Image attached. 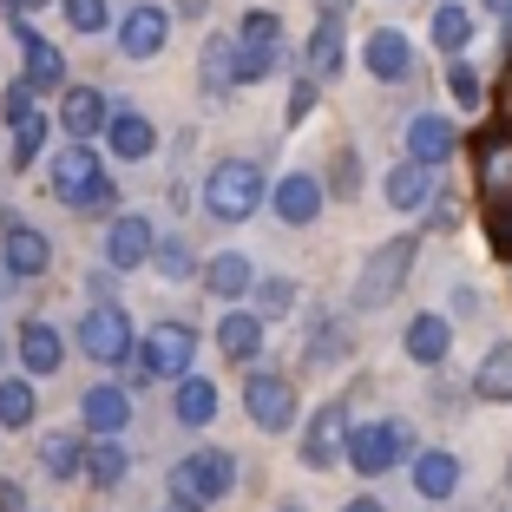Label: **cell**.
<instances>
[{
  "label": "cell",
  "instance_id": "cell-1",
  "mask_svg": "<svg viewBox=\"0 0 512 512\" xmlns=\"http://www.w3.org/2000/svg\"><path fill=\"white\" fill-rule=\"evenodd\" d=\"M204 204H211V217H224V224H243V217L263 204V165H256V158H224V165L204 178Z\"/></svg>",
  "mask_w": 512,
  "mask_h": 512
},
{
  "label": "cell",
  "instance_id": "cell-2",
  "mask_svg": "<svg viewBox=\"0 0 512 512\" xmlns=\"http://www.w3.org/2000/svg\"><path fill=\"white\" fill-rule=\"evenodd\" d=\"M230 486H237V460H230V453H184L178 467H171V499H178V506H211V499H224Z\"/></svg>",
  "mask_w": 512,
  "mask_h": 512
},
{
  "label": "cell",
  "instance_id": "cell-3",
  "mask_svg": "<svg viewBox=\"0 0 512 512\" xmlns=\"http://www.w3.org/2000/svg\"><path fill=\"white\" fill-rule=\"evenodd\" d=\"M348 467L362 473V480H375V473H394L414 453V434H407L401 421H375V427H348Z\"/></svg>",
  "mask_w": 512,
  "mask_h": 512
},
{
  "label": "cell",
  "instance_id": "cell-4",
  "mask_svg": "<svg viewBox=\"0 0 512 512\" xmlns=\"http://www.w3.org/2000/svg\"><path fill=\"white\" fill-rule=\"evenodd\" d=\"M407 270H414V237L375 250V256H368V270H362V283H355V309H381V302L407 283Z\"/></svg>",
  "mask_w": 512,
  "mask_h": 512
},
{
  "label": "cell",
  "instance_id": "cell-5",
  "mask_svg": "<svg viewBox=\"0 0 512 512\" xmlns=\"http://www.w3.org/2000/svg\"><path fill=\"white\" fill-rule=\"evenodd\" d=\"M145 368H151V381L158 375H191V355H197V335H191V322H158V329L145 335Z\"/></svg>",
  "mask_w": 512,
  "mask_h": 512
},
{
  "label": "cell",
  "instance_id": "cell-6",
  "mask_svg": "<svg viewBox=\"0 0 512 512\" xmlns=\"http://www.w3.org/2000/svg\"><path fill=\"white\" fill-rule=\"evenodd\" d=\"M99 184H106V171H99V151H86V138H79L73 151L53 158V197H60V204H73V211H79Z\"/></svg>",
  "mask_w": 512,
  "mask_h": 512
},
{
  "label": "cell",
  "instance_id": "cell-7",
  "mask_svg": "<svg viewBox=\"0 0 512 512\" xmlns=\"http://www.w3.org/2000/svg\"><path fill=\"white\" fill-rule=\"evenodd\" d=\"M243 407H250V421L263 427V434H283V427L296 421V388H289L283 375H250Z\"/></svg>",
  "mask_w": 512,
  "mask_h": 512
},
{
  "label": "cell",
  "instance_id": "cell-8",
  "mask_svg": "<svg viewBox=\"0 0 512 512\" xmlns=\"http://www.w3.org/2000/svg\"><path fill=\"white\" fill-rule=\"evenodd\" d=\"M79 348H86L92 362H125L132 355V322H125V309H92L86 322H79Z\"/></svg>",
  "mask_w": 512,
  "mask_h": 512
},
{
  "label": "cell",
  "instance_id": "cell-9",
  "mask_svg": "<svg viewBox=\"0 0 512 512\" xmlns=\"http://www.w3.org/2000/svg\"><path fill=\"white\" fill-rule=\"evenodd\" d=\"M342 447H348V407H342V401H329L316 421H309L302 460H309V467H342Z\"/></svg>",
  "mask_w": 512,
  "mask_h": 512
},
{
  "label": "cell",
  "instance_id": "cell-10",
  "mask_svg": "<svg viewBox=\"0 0 512 512\" xmlns=\"http://www.w3.org/2000/svg\"><path fill=\"white\" fill-rule=\"evenodd\" d=\"M381 191H388L394 211H427V197H434V165H421V158H401V165H388Z\"/></svg>",
  "mask_w": 512,
  "mask_h": 512
},
{
  "label": "cell",
  "instance_id": "cell-11",
  "mask_svg": "<svg viewBox=\"0 0 512 512\" xmlns=\"http://www.w3.org/2000/svg\"><path fill=\"white\" fill-rule=\"evenodd\" d=\"M165 33H171L165 7H132L125 27H119V46L132 53V60H151V53H165Z\"/></svg>",
  "mask_w": 512,
  "mask_h": 512
},
{
  "label": "cell",
  "instance_id": "cell-12",
  "mask_svg": "<svg viewBox=\"0 0 512 512\" xmlns=\"http://www.w3.org/2000/svg\"><path fill=\"white\" fill-rule=\"evenodd\" d=\"M79 414H86V427H92L99 440H112L125 421H132V394H125V388H86Z\"/></svg>",
  "mask_w": 512,
  "mask_h": 512
},
{
  "label": "cell",
  "instance_id": "cell-13",
  "mask_svg": "<svg viewBox=\"0 0 512 512\" xmlns=\"http://www.w3.org/2000/svg\"><path fill=\"white\" fill-rule=\"evenodd\" d=\"M368 73H375V79H388V86H401V79L414 73V46H407V33L381 27L375 40H368Z\"/></svg>",
  "mask_w": 512,
  "mask_h": 512
},
{
  "label": "cell",
  "instance_id": "cell-14",
  "mask_svg": "<svg viewBox=\"0 0 512 512\" xmlns=\"http://www.w3.org/2000/svg\"><path fill=\"white\" fill-rule=\"evenodd\" d=\"M270 204H276V217H283V224H316V217H322V184L296 171V178H283V184H276V197H270Z\"/></svg>",
  "mask_w": 512,
  "mask_h": 512
},
{
  "label": "cell",
  "instance_id": "cell-15",
  "mask_svg": "<svg viewBox=\"0 0 512 512\" xmlns=\"http://www.w3.org/2000/svg\"><path fill=\"white\" fill-rule=\"evenodd\" d=\"M217 348H224L230 362H256V355H263V316L230 309V316L217 322Z\"/></svg>",
  "mask_w": 512,
  "mask_h": 512
},
{
  "label": "cell",
  "instance_id": "cell-16",
  "mask_svg": "<svg viewBox=\"0 0 512 512\" xmlns=\"http://www.w3.org/2000/svg\"><path fill=\"white\" fill-rule=\"evenodd\" d=\"M151 224L145 217H119V224H112V237H106V256H112V270H138V263H145L151 256Z\"/></svg>",
  "mask_w": 512,
  "mask_h": 512
},
{
  "label": "cell",
  "instance_id": "cell-17",
  "mask_svg": "<svg viewBox=\"0 0 512 512\" xmlns=\"http://www.w3.org/2000/svg\"><path fill=\"white\" fill-rule=\"evenodd\" d=\"M407 158H421V165H447V158H453V125L440 119V112L414 119V125H407Z\"/></svg>",
  "mask_w": 512,
  "mask_h": 512
},
{
  "label": "cell",
  "instance_id": "cell-18",
  "mask_svg": "<svg viewBox=\"0 0 512 512\" xmlns=\"http://www.w3.org/2000/svg\"><path fill=\"white\" fill-rule=\"evenodd\" d=\"M60 355H66V342H60L53 322H27V329H20V362H27V375H53Z\"/></svg>",
  "mask_w": 512,
  "mask_h": 512
},
{
  "label": "cell",
  "instance_id": "cell-19",
  "mask_svg": "<svg viewBox=\"0 0 512 512\" xmlns=\"http://www.w3.org/2000/svg\"><path fill=\"white\" fill-rule=\"evenodd\" d=\"M447 348H453L447 316H414V322H407V355H414V362L440 368V362H447Z\"/></svg>",
  "mask_w": 512,
  "mask_h": 512
},
{
  "label": "cell",
  "instance_id": "cell-20",
  "mask_svg": "<svg viewBox=\"0 0 512 512\" xmlns=\"http://www.w3.org/2000/svg\"><path fill=\"white\" fill-rule=\"evenodd\" d=\"M106 138H112V151L119 158H151V145H158V132H151V119H138V112H112L106 119Z\"/></svg>",
  "mask_w": 512,
  "mask_h": 512
},
{
  "label": "cell",
  "instance_id": "cell-21",
  "mask_svg": "<svg viewBox=\"0 0 512 512\" xmlns=\"http://www.w3.org/2000/svg\"><path fill=\"white\" fill-rule=\"evenodd\" d=\"M60 119H66V132H73V138H92L99 125L112 119V112H106V92L73 86V92H66V106H60Z\"/></svg>",
  "mask_w": 512,
  "mask_h": 512
},
{
  "label": "cell",
  "instance_id": "cell-22",
  "mask_svg": "<svg viewBox=\"0 0 512 512\" xmlns=\"http://www.w3.org/2000/svg\"><path fill=\"white\" fill-rule=\"evenodd\" d=\"M46 263H53V243H46L40 230H27V224L7 230V270L14 276H40Z\"/></svg>",
  "mask_w": 512,
  "mask_h": 512
},
{
  "label": "cell",
  "instance_id": "cell-23",
  "mask_svg": "<svg viewBox=\"0 0 512 512\" xmlns=\"http://www.w3.org/2000/svg\"><path fill=\"white\" fill-rule=\"evenodd\" d=\"M453 486H460V460L453 453H421L414 460V493L421 499H447Z\"/></svg>",
  "mask_w": 512,
  "mask_h": 512
},
{
  "label": "cell",
  "instance_id": "cell-24",
  "mask_svg": "<svg viewBox=\"0 0 512 512\" xmlns=\"http://www.w3.org/2000/svg\"><path fill=\"white\" fill-rule=\"evenodd\" d=\"M178 421L184 427H211L217 421V388L204 375H178Z\"/></svg>",
  "mask_w": 512,
  "mask_h": 512
},
{
  "label": "cell",
  "instance_id": "cell-25",
  "mask_svg": "<svg viewBox=\"0 0 512 512\" xmlns=\"http://www.w3.org/2000/svg\"><path fill=\"white\" fill-rule=\"evenodd\" d=\"M473 394H480V401H512V342L486 348L480 375H473Z\"/></svg>",
  "mask_w": 512,
  "mask_h": 512
},
{
  "label": "cell",
  "instance_id": "cell-26",
  "mask_svg": "<svg viewBox=\"0 0 512 512\" xmlns=\"http://www.w3.org/2000/svg\"><path fill=\"white\" fill-rule=\"evenodd\" d=\"M480 184L493 197H512V138L486 132V145H480Z\"/></svg>",
  "mask_w": 512,
  "mask_h": 512
},
{
  "label": "cell",
  "instance_id": "cell-27",
  "mask_svg": "<svg viewBox=\"0 0 512 512\" xmlns=\"http://www.w3.org/2000/svg\"><path fill=\"white\" fill-rule=\"evenodd\" d=\"M20 46H27V86H60V79H66V60H60V46H53V40L20 33Z\"/></svg>",
  "mask_w": 512,
  "mask_h": 512
},
{
  "label": "cell",
  "instance_id": "cell-28",
  "mask_svg": "<svg viewBox=\"0 0 512 512\" xmlns=\"http://www.w3.org/2000/svg\"><path fill=\"white\" fill-rule=\"evenodd\" d=\"M309 73L316 79L342 73V20H316V33H309Z\"/></svg>",
  "mask_w": 512,
  "mask_h": 512
},
{
  "label": "cell",
  "instance_id": "cell-29",
  "mask_svg": "<svg viewBox=\"0 0 512 512\" xmlns=\"http://www.w3.org/2000/svg\"><path fill=\"white\" fill-rule=\"evenodd\" d=\"M276 73V46H230V79L237 86H256V79H270Z\"/></svg>",
  "mask_w": 512,
  "mask_h": 512
},
{
  "label": "cell",
  "instance_id": "cell-30",
  "mask_svg": "<svg viewBox=\"0 0 512 512\" xmlns=\"http://www.w3.org/2000/svg\"><path fill=\"white\" fill-rule=\"evenodd\" d=\"M79 467H86V480H92V486H119L132 460H125V447H112V440H99L92 453H79Z\"/></svg>",
  "mask_w": 512,
  "mask_h": 512
},
{
  "label": "cell",
  "instance_id": "cell-31",
  "mask_svg": "<svg viewBox=\"0 0 512 512\" xmlns=\"http://www.w3.org/2000/svg\"><path fill=\"white\" fill-rule=\"evenodd\" d=\"M434 40H440V53H460V46L473 40V14L460 7V0H447V7H434Z\"/></svg>",
  "mask_w": 512,
  "mask_h": 512
},
{
  "label": "cell",
  "instance_id": "cell-32",
  "mask_svg": "<svg viewBox=\"0 0 512 512\" xmlns=\"http://www.w3.org/2000/svg\"><path fill=\"white\" fill-rule=\"evenodd\" d=\"M204 283H211V296H243V289H250L256 276H250V263H243V256L230 250V256H211V270H204Z\"/></svg>",
  "mask_w": 512,
  "mask_h": 512
},
{
  "label": "cell",
  "instance_id": "cell-33",
  "mask_svg": "<svg viewBox=\"0 0 512 512\" xmlns=\"http://www.w3.org/2000/svg\"><path fill=\"white\" fill-rule=\"evenodd\" d=\"M40 467L53 473V480H73V473H79V440H73V434H46Z\"/></svg>",
  "mask_w": 512,
  "mask_h": 512
},
{
  "label": "cell",
  "instance_id": "cell-34",
  "mask_svg": "<svg viewBox=\"0 0 512 512\" xmlns=\"http://www.w3.org/2000/svg\"><path fill=\"white\" fill-rule=\"evenodd\" d=\"M33 421V388L27 381H0V427H27Z\"/></svg>",
  "mask_w": 512,
  "mask_h": 512
},
{
  "label": "cell",
  "instance_id": "cell-35",
  "mask_svg": "<svg viewBox=\"0 0 512 512\" xmlns=\"http://www.w3.org/2000/svg\"><path fill=\"white\" fill-rule=\"evenodd\" d=\"M289 309H296V283L270 276V283L256 289V309H250V316H289Z\"/></svg>",
  "mask_w": 512,
  "mask_h": 512
},
{
  "label": "cell",
  "instance_id": "cell-36",
  "mask_svg": "<svg viewBox=\"0 0 512 512\" xmlns=\"http://www.w3.org/2000/svg\"><path fill=\"white\" fill-rule=\"evenodd\" d=\"M40 145H46V119H40V112H27V119L14 125V165H33Z\"/></svg>",
  "mask_w": 512,
  "mask_h": 512
},
{
  "label": "cell",
  "instance_id": "cell-37",
  "mask_svg": "<svg viewBox=\"0 0 512 512\" xmlns=\"http://www.w3.org/2000/svg\"><path fill=\"white\" fill-rule=\"evenodd\" d=\"M204 86L211 92H230L237 79H230V40H211L204 46Z\"/></svg>",
  "mask_w": 512,
  "mask_h": 512
},
{
  "label": "cell",
  "instance_id": "cell-38",
  "mask_svg": "<svg viewBox=\"0 0 512 512\" xmlns=\"http://www.w3.org/2000/svg\"><path fill=\"white\" fill-rule=\"evenodd\" d=\"M447 86H453V99H460V106H486V99H480V73H473L467 60L447 66Z\"/></svg>",
  "mask_w": 512,
  "mask_h": 512
},
{
  "label": "cell",
  "instance_id": "cell-39",
  "mask_svg": "<svg viewBox=\"0 0 512 512\" xmlns=\"http://www.w3.org/2000/svg\"><path fill=\"white\" fill-rule=\"evenodd\" d=\"M237 40L243 46H276V40H283V27H276V14H243Z\"/></svg>",
  "mask_w": 512,
  "mask_h": 512
},
{
  "label": "cell",
  "instance_id": "cell-40",
  "mask_svg": "<svg viewBox=\"0 0 512 512\" xmlns=\"http://www.w3.org/2000/svg\"><path fill=\"white\" fill-rule=\"evenodd\" d=\"M151 256H158V270H165L171 283L191 276V250H184V243H151Z\"/></svg>",
  "mask_w": 512,
  "mask_h": 512
},
{
  "label": "cell",
  "instance_id": "cell-41",
  "mask_svg": "<svg viewBox=\"0 0 512 512\" xmlns=\"http://www.w3.org/2000/svg\"><path fill=\"white\" fill-rule=\"evenodd\" d=\"M66 20H73L79 33H99L106 27V0H66Z\"/></svg>",
  "mask_w": 512,
  "mask_h": 512
},
{
  "label": "cell",
  "instance_id": "cell-42",
  "mask_svg": "<svg viewBox=\"0 0 512 512\" xmlns=\"http://www.w3.org/2000/svg\"><path fill=\"white\" fill-rule=\"evenodd\" d=\"M309 106H316V86H309V79H302V86L289 92V106H283V119H289V125H302V119H309Z\"/></svg>",
  "mask_w": 512,
  "mask_h": 512
},
{
  "label": "cell",
  "instance_id": "cell-43",
  "mask_svg": "<svg viewBox=\"0 0 512 512\" xmlns=\"http://www.w3.org/2000/svg\"><path fill=\"white\" fill-rule=\"evenodd\" d=\"M493 243L499 256H512V197H499V211H493Z\"/></svg>",
  "mask_w": 512,
  "mask_h": 512
},
{
  "label": "cell",
  "instance_id": "cell-44",
  "mask_svg": "<svg viewBox=\"0 0 512 512\" xmlns=\"http://www.w3.org/2000/svg\"><path fill=\"white\" fill-rule=\"evenodd\" d=\"M0 112H7V119H27V112H33V86H27V79H20V86H7V106H0Z\"/></svg>",
  "mask_w": 512,
  "mask_h": 512
},
{
  "label": "cell",
  "instance_id": "cell-45",
  "mask_svg": "<svg viewBox=\"0 0 512 512\" xmlns=\"http://www.w3.org/2000/svg\"><path fill=\"white\" fill-rule=\"evenodd\" d=\"M112 204H119V191H112V184H99V191H92V197H86V204H79V211H92V217H106V211H112Z\"/></svg>",
  "mask_w": 512,
  "mask_h": 512
},
{
  "label": "cell",
  "instance_id": "cell-46",
  "mask_svg": "<svg viewBox=\"0 0 512 512\" xmlns=\"http://www.w3.org/2000/svg\"><path fill=\"white\" fill-rule=\"evenodd\" d=\"M427 204H434V224H440V230H453V224H460V211H453V197H427Z\"/></svg>",
  "mask_w": 512,
  "mask_h": 512
},
{
  "label": "cell",
  "instance_id": "cell-47",
  "mask_svg": "<svg viewBox=\"0 0 512 512\" xmlns=\"http://www.w3.org/2000/svg\"><path fill=\"white\" fill-rule=\"evenodd\" d=\"M0 512H27V499H20L14 480H0Z\"/></svg>",
  "mask_w": 512,
  "mask_h": 512
},
{
  "label": "cell",
  "instance_id": "cell-48",
  "mask_svg": "<svg viewBox=\"0 0 512 512\" xmlns=\"http://www.w3.org/2000/svg\"><path fill=\"white\" fill-rule=\"evenodd\" d=\"M342 512H388V506H381V499H348Z\"/></svg>",
  "mask_w": 512,
  "mask_h": 512
},
{
  "label": "cell",
  "instance_id": "cell-49",
  "mask_svg": "<svg viewBox=\"0 0 512 512\" xmlns=\"http://www.w3.org/2000/svg\"><path fill=\"white\" fill-rule=\"evenodd\" d=\"M348 14V0H322V20H342Z\"/></svg>",
  "mask_w": 512,
  "mask_h": 512
},
{
  "label": "cell",
  "instance_id": "cell-50",
  "mask_svg": "<svg viewBox=\"0 0 512 512\" xmlns=\"http://www.w3.org/2000/svg\"><path fill=\"white\" fill-rule=\"evenodd\" d=\"M7 289H14V270H7V263H0V296H7Z\"/></svg>",
  "mask_w": 512,
  "mask_h": 512
},
{
  "label": "cell",
  "instance_id": "cell-51",
  "mask_svg": "<svg viewBox=\"0 0 512 512\" xmlns=\"http://www.w3.org/2000/svg\"><path fill=\"white\" fill-rule=\"evenodd\" d=\"M486 7H493V14H506V20H512V0H486Z\"/></svg>",
  "mask_w": 512,
  "mask_h": 512
},
{
  "label": "cell",
  "instance_id": "cell-52",
  "mask_svg": "<svg viewBox=\"0 0 512 512\" xmlns=\"http://www.w3.org/2000/svg\"><path fill=\"white\" fill-rule=\"evenodd\" d=\"M14 7H46V0H14Z\"/></svg>",
  "mask_w": 512,
  "mask_h": 512
},
{
  "label": "cell",
  "instance_id": "cell-53",
  "mask_svg": "<svg viewBox=\"0 0 512 512\" xmlns=\"http://www.w3.org/2000/svg\"><path fill=\"white\" fill-rule=\"evenodd\" d=\"M171 512H191V506H171Z\"/></svg>",
  "mask_w": 512,
  "mask_h": 512
},
{
  "label": "cell",
  "instance_id": "cell-54",
  "mask_svg": "<svg viewBox=\"0 0 512 512\" xmlns=\"http://www.w3.org/2000/svg\"><path fill=\"white\" fill-rule=\"evenodd\" d=\"M506 486H512V473H506Z\"/></svg>",
  "mask_w": 512,
  "mask_h": 512
}]
</instances>
